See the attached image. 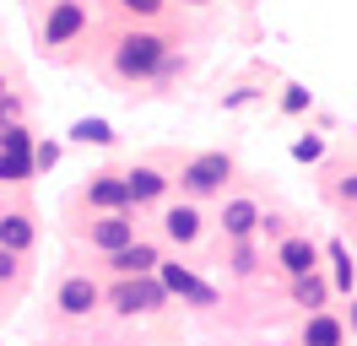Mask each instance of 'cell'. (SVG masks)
I'll return each mask as SVG.
<instances>
[{"label":"cell","mask_w":357,"mask_h":346,"mask_svg":"<svg viewBox=\"0 0 357 346\" xmlns=\"http://www.w3.org/2000/svg\"><path fill=\"white\" fill-rule=\"evenodd\" d=\"M82 22H87V11H82L76 0H60V6H54V17H49V27H44V38L49 43H66V38L82 33Z\"/></svg>","instance_id":"5b68a950"},{"label":"cell","mask_w":357,"mask_h":346,"mask_svg":"<svg viewBox=\"0 0 357 346\" xmlns=\"http://www.w3.org/2000/svg\"><path fill=\"white\" fill-rule=\"evenodd\" d=\"M92 206H130L125 200V179H98L92 184Z\"/></svg>","instance_id":"2e32d148"},{"label":"cell","mask_w":357,"mask_h":346,"mask_svg":"<svg viewBox=\"0 0 357 346\" xmlns=\"http://www.w3.org/2000/svg\"><path fill=\"white\" fill-rule=\"evenodd\" d=\"M0 98H6V82H0Z\"/></svg>","instance_id":"f546056e"},{"label":"cell","mask_w":357,"mask_h":346,"mask_svg":"<svg viewBox=\"0 0 357 346\" xmlns=\"http://www.w3.org/2000/svg\"><path fill=\"white\" fill-rule=\"evenodd\" d=\"M352 330H357V303H352Z\"/></svg>","instance_id":"f1b7e54d"},{"label":"cell","mask_w":357,"mask_h":346,"mask_svg":"<svg viewBox=\"0 0 357 346\" xmlns=\"http://www.w3.org/2000/svg\"><path fill=\"white\" fill-rule=\"evenodd\" d=\"M70 135H76V141H98V146H109V141H114V130L103 125V119H82Z\"/></svg>","instance_id":"d6986e66"},{"label":"cell","mask_w":357,"mask_h":346,"mask_svg":"<svg viewBox=\"0 0 357 346\" xmlns=\"http://www.w3.org/2000/svg\"><path fill=\"white\" fill-rule=\"evenodd\" d=\"M114 265H119L125 276H130V271H152L157 249H152V243H119V249H114Z\"/></svg>","instance_id":"ba28073f"},{"label":"cell","mask_w":357,"mask_h":346,"mask_svg":"<svg viewBox=\"0 0 357 346\" xmlns=\"http://www.w3.org/2000/svg\"><path fill=\"white\" fill-rule=\"evenodd\" d=\"M54 163H60V146H54V141H44V146L33 151V168H54Z\"/></svg>","instance_id":"7402d4cb"},{"label":"cell","mask_w":357,"mask_h":346,"mask_svg":"<svg viewBox=\"0 0 357 346\" xmlns=\"http://www.w3.org/2000/svg\"><path fill=\"white\" fill-rule=\"evenodd\" d=\"M157 195H162V173L135 168L130 179H125V200H130V206H141V200H157Z\"/></svg>","instance_id":"52a82bcc"},{"label":"cell","mask_w":357,"mask_h":346,"mask_svg":"<svg viewBox=\"0 0 357 346\" xmlns=\"http://www.w3.org/2000/svg\"><path fill=\"white\" fill-rule=\"evenodd\" d=\"M0 141H6V146H11V151H27V130L6 125V130H0Z\"/></svg>","instance_id":"603a6c76"},{"label":"cell","mask_w":357,"mask_h":346,"mask_svg":"<svg viewBox=\"0 0 357 346\" xmlns=\"http://www.w3.org/2000/svg\"><path fill=\"white\" fill-rule=\"evenodd\" d=\"M255 222H260V211H255V200H233V206L222 211V227H227L233 238H249V233H255Z\"/></svg>","instance_id":"9c48e42d"},{"label":"cell","mask_w":357,"mask_h":346,"mask_svg":"<svg viewBox=\"0 0 357 346\" xmlns=\"http://www.w3.org/2000/svg\"><path fill=\"white\" fill-rule=\"evenodd\" d=\"M282 108H287V114H303V108H309V86H287V92H282Z\"/></svg>","instance_id":"44dd1931"},{"label":"cell","mask_w":357,"mask_h":346,"mask_svg":"<svg viewBox=\"0 0 357 346\" xmlns=\"http://www.w3.org/2000/svg\"><path fill=\"white\" fill-rule=\"evenodd\" d=\"M282 265H287L292 276L314 271V243H303V238H287V243H282Z\"/></svg>","instance_id":"4fadbf2b"},{"label":"cell","mask_w":357,"mask_h":346,"mask_svg":"<svg viewBox=\"0 0 357 346\" xmlns=\"http://www.w3.org/2000/svg\"><path fill=\"white\" fill-rule=\"evenodd\" d=\"M92 303H98V287H92L87 276H70L66 287H60V308H66V314H87Z\"/></svg>","instance_id":"8992f818"},{"label":"cell","mask_w":357,"mask_h":346,"mask_svg":"<svg viewBox=\"0 0 357 346\" xmlns=\"http://www.w3.org/2000/svg\"><path fill=\"white\" fill-rule=\"evenodd\" d=\"M331 260H335V287L352 292V255H347V243H331Z\"/></svg>","instance_id":"ac0fdd59"},{"label":"cell","mask_w":357,"mask_h":346,"mask_svg":"<svg viewBox=\"0 0 357 346\" xmlns=\"http://www.w3.org/2000/svg\"><path fill=\"white\" fill-rule=\"evenodd\" d=\"M6 114H11V103H6V108H0V130H6Z\"/></svg>","instance_id":"83f0119b"},{"label":"cell","mask_w":357,"mask_h":346,"mask_svg":"<svg viewBox=\"0 0 357 346\" xmlns=\"http://www.w3.org/2000/svg\"><path fill=\"white\" fill-rule=\"evenodd\" d=\"M0 276H11V249H0Z\"/></svg>","instance_id":"484cf974"},{"label":"cell","mask_w":357,"mask_h":346,"mask_svg":"<svg viewBox=\"0 0 357 346\" xmlns=\"http://www.w3.org/2000/svg\"><path fill=\"white\" fill-rule=\"evenodd\" d=\"M162 298H168V292H162V281H125V287L114 292L119 314H141V308H157Z\"/></svg>","instance_id":"277c9868"},{"label":"cell","mask_w":357,"mask_h":346,"mask_svg":"<svg viewBox=\"0 0 357 346\" xmlns=\"http://www.w3.org/2000/svg\"><path fill=\"white\" fill-rule=\"evenodd\" d=\"M27 243H33V222H27V216H0V249L17 255Z\"/></svg>","instance_id":"8fae6325"},{"label":"cell","mask_w":357,"mask_h":346,"mask_svg":"<svg viewBox=\"0 0 357 346\" xmlns=\"http://www.w3.org/2000/svg\"><path fill=\"white\" fill-rule=\"evenodd\" d=\"M162 292H174V298H190V303H217V287H206L201 276H190L184 265H162Z\"/></svg>","instance_id":"7a4b0ae2"},{"label":"cell","mask_w":357,"mask_h":346,"mask_svg":"<svg viewBox=\"0 0 357 346\" xmlns=\"http://www.w3.org/2000/svg\"><path fill=\"white\" fill-rule=\"evenodd\" d=\"M119 6H130V11H141V17H152V11L162 6V0H119Z\"/></svg>","instance_id":"d4e9b609"},{"label":"cell","mask_w":357,"mask_h":346,"mask_svg":"<svg viewBox=\"0 0 357 346\" xmlns=\"http://www.w3.org/2000/svg\"><path fill=\"white\" fill-rule=\"evenodd\" d=\"M292 298L303 303V308H319V303H325V281L314 276V271H303V276H298V287H292Z\"/></svg>","instance_id":"9a60e30c"},{"label":"cell","mask_w":357,"mask_h":346,"mask_svg":"<svg viewBox=\"0 0 357 346\" xmlns=\"http://www.w3.org/2000/svg\"><path fill=\"white\" fill-rule=\"evenodd\" d=\"M92 243H98V249H119V243H130V216H103V222L92 227Z\"/></svg>","instance_id":"30bf717a"},{"label":"cell","mask_w":357,"mask_h":346,"mask_svg":"<svg viewBox=\"0 0 357 346\" xmlns=\"http://www.w3.org/2000/svg\"><path fill=\"white\" fill-rule=\"evenodd\" d=\"M227 173H233V163H227L222 151H211V157H195V163H190V173H184V184H190L195 195H206V190H217V184H222Z\"/></svg>","instance_id":"3957f363"},{"label":"cell","mask_w":357,"mask_h":346,"mask_svg":"<svg viewBox=\"0 0 357 346\" xmlns=\"http://www.w3.org/2000/svg\"><path fill=\"white\" fill-rule=\"evenodd\" d=\"M303 341H309V346H341V324L325 319V314H314L309 330H303Z\"/></svg>","instance_id":"5bb4252c"},{"label":"cell","mask_w":357,"mask_h":346,"mask_svg":"<svg viewBox=\"0 0 357 346\" xmlns=\"http://www.w3.org/2000/svg\"><path fill=\"white\" fill-rule=\"evenodd\" d=\"M195 233H201V211H195V206H174V211H168V238L190 243Z\"/></svg>","instance_id":"7c38bea8"},{"label":"cell","mask_w":357,"mask_h":346,"mask_svg":"<svg viewBox=\"0 0 357 346\" xmlns=\"http://www.w3.org/2000/svg\"><path fill=\"white\" fill-rule=\"evenodd\" d=\"M233 265H238V271H255V249H249V243H238V255H233Z\"/></svg>","instance_id":"cb8c5ba5"},{"label":"cell","mask_w":357,"mask_h":346,"mask_svg":"<svg viewBox=\"0 0 357 346\" xmlns=\"http://www.w3.org/2000/svg\"><path fill=\"white\" fill-rule=\"evenodd\" d=\"M27 173H33V157H27V151H0V179H27Z\"/></svg>","instance_id":"e0dca14e"},{"label":"cell","mask_w":357,"mask_h":346,"mask_svg":"<svg viewBox=\"0 0 357 346\" xmlns=\"http://www.w3.org/2000/svg\"><path fill=\"white\" fill-rule=\"evenodd\" d=\"M341 195H347V200H357V179H347V184H341Z\"/></svg>","instance_id":"4316f807"},{"label":"cell","mask_w":357,"mask_h":346,"mask_svg":"<svg viewBox=\"0 0 357 346\" xmlns=\"http://www.w3.org/2000/svg\"><path fill=\"white\" fill-rule=\"evenodd\" d=\"M157 65H162V38H152V33L125 38V49H119V70H125V76H146Z\"/></svg>","instance_id":"6da1fadb"},{"label":"cell","mask_w":357,"mask_h":346,"mask_svg":"<svg viewBox=\"0 0 357 346\" xmlns=\"http://www.w3.org/2000/svg\"><path fill=\"white\" fill-rule=\"evenodd\" d=\"M319 151H325V141H319V135H303V141L292 146V157H298V163H319Z\"/></svg>","instance_id":"ffe728a7"}]
</instances>
